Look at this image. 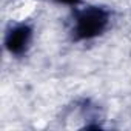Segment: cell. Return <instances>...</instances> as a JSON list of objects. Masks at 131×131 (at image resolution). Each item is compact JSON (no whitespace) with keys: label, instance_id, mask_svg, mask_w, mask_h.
Wrapping results in <instances>:
<instances>
[{"label":"cell","instance_id":"obj_1","mask_svg":"<svg viewBox=\"0 0 131 131\" xmlns=\"http://www.w3.org/2000/svg\"><path fill=\"white\" fill-rule=\"evenodd\" d=\"M111 23L110 9L97 5L76 8L71 20V37L76 42L91 40L102 36Z\"/></svg>","mask_w":131,"mask_h":131},{"label":"cell","instance_id":"obj_2","mask_svg":"<svg viewBox=\"0 0 131 131\" xmlns=\"http://www.w3.org/2000/svg\"><path fill=\"white\" fill-rule=\"evenodd\" d=\"M32 42V28L26 23H19L11 26L5 36V48L11 56H23Z\"/></svg>","mask_w":131,"mask_h":131},{"label":"cell","instance_id":"obj_3","mask_svg":"<svg viewBox=\"0 0 131 131\" xmlns=\"http://www.w3.org/2000/svg\"><path fill=\"white\" fill-rule=\"evenodd\" d=\"M57 3H63V5H77L80 0H54Z\"/></svg>","mask_w":131,"mask_h":131}]
</instances>
